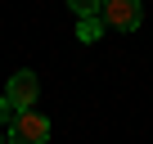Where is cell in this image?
<instances>
[{
  "label": "cell",
  "mask_w": 153,
  "mask_h": 144,
  "mask_svg": "<svg viewBox=\"0 0 153 144\" xmlns=\"http://www.w3.org/2000/svg\"><path fill=\"white\" fill-rule=\"evenodd\" d=\"M99 23L113 27V32H135L144 23V14H140L135 0H104V5H99Z\"/></svg>",
  "instance_id": "1"
},
{
  "label": "cell",
  "mask_w": 153,
  "mask_h": 144,
  "mask_svg": "<svg viewBox=\"0 0 153 144\" xmlns=\"http://www.w3.org/2000/svg\"><path fill=\"white\" fill-rule=\"evenodd\" d=\"M36 95H41L36 72H14V77H9V86H5V99L14 104V113H32Z\"/></svg>",
  "instance_id": "2"
},
{
  "label": "cell",
  "mask_w": 153,
  "mask_h": 144,
  "mask_svg": "<svg viewBox=\"0 0 153 144\" xmlns=\"http://www.w3.org/2000/svg\"><path fill=\"white\" fill-rule=\"evenodd\" d=\"M50 140V122L41 113H18L9 126V144H45Z\"/></svg>",
  "instance_id": "3"
},
{
  "label": "cell",
  "mask_w": 153,
  "mask_h": 144,
  "mask_svg": "<svg viewBox=\"0 0 153 144\" xmlns=\"http://www.w3.org/2000/svg\"><path fill=\"white\" fill-rule=\"evenodd\" d=\"M104 36V23L99 18H81V23H76V41H86V45H95Z\"/></svg>",
  "instance_id": "4"
},
{
  "label": "cell",
  "mask_w": 153,
  "mask_h": 144,
  "mask_svg": "<svg viewBox=\"0 0 153 144\" xmlns=\"http://www.w3.org/2000/svg\"><path fill=\"white\" fill-rule=\"evenodd\" d=\"M14 117H18V113H14V104L0 95V126H14Z\"/></svg>",
  "instance_id": "5"
},
{
  "label": "cell",
  "mask_w": 153,
  "mask_h": 144,
  "mask_svg": "<svg viewBox=\"0 0 153 144\" xmlns=\"http://www.w3.org/2000/svg\"><path fill=\"white\" fill-rule=\"evenodd\" d=\"M0 144H9V140H5V135H0Z\"/></svg>",
  "instance_id": "6"
}]
</instances>
